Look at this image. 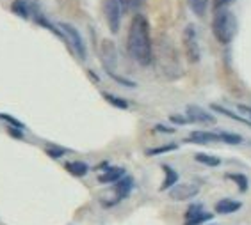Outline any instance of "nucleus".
Listing matches in <instances>:
<instances>
[{"label": "nucleus", "instance_id": "a878e982", "mask_svg": "<svg viewBox=\"0 0 251 225\" xmlns=\"http://www.w3.org/2000/svg\"><path fill=\"white\" fill-rule=\"evenodd\" d=\"M169 121L175 124H187L191 123V119L189 117H183V115H178V113H173V115H169Z\"/></svg>", "mask_w": 251, "mask_h": 225}, {"label": "nucleus", "instance_id": "423d86ee", "mask_svg": "<svg viewBox=\"0 0 251 225\" xmlns=\"http://www.w3.org/2000/svg\"><path fill=\"white\" fill-rule=\"evenodd\" d=\"M199 193V186L193 183H182V184H175L169 190V197L173 200H189L194 199Z\"/></svg>", "mask_w": 251, "mask_h": 225}, {"label": "nucleus", "instance_id": "20e7f679", "mask_svg": "<svg viewBox=\"0 0 251 225\" xmlns=\"http://www.w3.org/2000/svg\"><path fill=\"white\" fill-rule=\"evenodd\" d=\"M183 41V51H185V57L191 64H196L201 59V53H199V45H198V36H196V29L194 25H187L185 31H183L182 36Z\"/></svg>", "mask_w": 251, "mask_h": 225}, {"label": "nucleus", "instance_id": "f03ea898", "mask_svg": "<svg viewBox=\"0 0 251 225\" xmlns=\"http://www.w3.org/2000/svg\"><path fill=\"white\" fill-rule=\"evenodd\" d=\"M212 32H214V37L221 45H228L232 43V39L235 37L237 34V18L233 13L223 9V11H215V16L212 20Z\"/></svg>", "mask_w": 251, "mask_h": 225}, {"label": "nucleus", "instance_id": "dca6fc26", "mask_svg": "<svg viewBox=\"0 0 251 225\" xmlns=\"http://www.w3.org/2000/svg\"><path fill=\"white\" fill-rule=\"evenodd\" d=\"M194 160H196L198 163L209 165V167H217V165H221V160L217 158V156H210V154H205V153L194 154Z\"/></svg>", "mask_w": 251, "mask_h": 225}, {"label": "nucleus", "instance_id": "0eeeda50", "mask_svg": "<svg viewBox=\"0 0 251 225\" xmlns=\"http://www.w3.org/2000/svg\"><path fill=\"white\" fill-rule=\"evenodd\" d=\"M187 117L191 119V123L196 124H205V126H210V124H215V117L212 113H209L205 108L198 107V105H189L187 107Z\"/></svg>", "mask_w": 251, "mask_h": 225}, {"label": "nucleus", "instance_id": "f8f14e48", "mask_svg": "<svg viewBox=\"0 0 251 225\" xmlns=\"http://www.w3.org/2000/svg\"><path fill=\"white\" fill-rule=\"evenodd\" d=\"M162 170L166 172V179H164V183L161 184V190H162V192H166V190L173 188V186L177 184L178 174L171 169V167H167V165H162Z\"/></svg>", "mask_w": 251, "mask_h": 225}, {"label": "nucleus", "instance_id": "b1692460", "mask_svg": "<svg viewBox=\"0 0 251 225\" xmlns=\"http://www.w3.org/2000/svg\"><path fill=\"white\" fill-rule=\"evenodd\" d=\"M201 211H203V208H201V206H199V204H193L187 209V213H185V220H189V218H194V216L199 215Z\"/></svg>", "mask_w": 251, "mask_h": 225}, {"label": "nucleus", "instance_id": "9d476101", "mask_svg": "<svg viewBox=\"0 0 251 225\" xmlns=\"http://www.w3.org/2000/svg\"><path fill=\"white\" fill-rule=\"evenodd\" d=\"M123 174H125V170L121 169V167H114V169H109L105 174L100 176L98 181H100V183H104V184L116 183V181H120L121 177H123Z\"/></svg>", "mask_w": 251, "mask_h": 225}, {"label": "nucleus", "instance_id": "9b49d317", "mask_svg": "<svg viewBox=\"0 0 251 225\" xmlns=\"http://www.w3.org/2000/svg\"><path fill=\"white\" fill-rule=\"evenodd\" d=\"M102 51H104V64H105V67H107V69L110 71V66H114V61H116L114 45H112L110 41H104Z\"/></svg>", "mask_w": 251, "mask_h": 225}, {"label": "nucleus", "instance_id": "7c9ffc66", "mask_svg": "<svg viewBox=\"0 0 251 225\" xmlns=\"http://www.w3.org/2000/svg\"><path fill=\"white\" fill-rule=\"evenodd\" d=\"M9 133H11V135H15V137H18V138H21V137H23V135H21L20 131H16V129H13V128L9 129Z\"/></svg>", "mask_w": 251, "mask_h": 225}, {"label": "nucleus", "instance_id": "393cba45", "mask_svg": "<svg viewBox=\"0 0 251 225\" xmlns=\"http://www.w3.org/2000/svg\"><path fill=\"white\" fill-rule=\"evenodd\" d=\"M233 2H235V0H214V2H212V9H214V11L225 9L226 5L233 4Z\"/></svg>", "mask_w": 251, "mask_h": 225}, {"label": "nucleus", "instance_id": "ddd939ff", "mask_svg": "<svg viewBox=\"0 0 251 225\" xmlns=\"http://www.w3.org/2000/svg\"><path fill=\"white\" fill-rule=\"evenodd\" d=\"M212 110H214V112L223 113V115H226V117L233 119V121H237V123L246 124V126H250V128H251V121H248L246 117H241V115H237V113H233L232 110H228V108H225V107H221V105H212Z\"/></svg>", "mask_w": 251, "mask_h": 225}, {"label": "nucleus", "instance_id": "a211bd4d", "mask_svg": "<svg viewBox=\"0 0 251 225\" xmlns=\"http://www.w3.org/2000/svg\"><path fill=\"white\" fill-rule=\"evenodd\" d=\"M13 13L21 16V18H29V5H27V2H23V0H15V2H13Z\"/></svg>", "mask_w": 251, "mask_h": 225}, {"label": "nucleus", "instance_id": "f3484780", "mask_svg": "<svg viewBox=\"0 0 251 225\" xmlns=\"http://www.w3.org/2000/svg\"><path fill=\"white\" fill-rule=\"evenodd\" d=\"M189 5L196 16H203L207 13V5H209V0H189Z\"/></svg>", "mask_w": 251, "mask_h": 225}, {"label": "nucleus", "instance_id": "4be33fe9", "mask_svg": "<svg viewBox=\"0 0 251 225\" xmlns=\"http://www.w3.org/2000/svg\"><path fill=\"white\" fill-rule=\"evenodd\" d=\"M178 149L177 144H167V145H162V147H155V149H148L146 154L148 156H155V154H162V153H169V151H175Z\"/></svg>", "mask_w": 251, "mask_h": 225}, {"label": "nucleus", "instance_id": "5701e85b", "mask_svg": "<svg viewBox=\"0 0 251 225\" xmlns=\"http://www.w3.org/2000/svg\"><path fill=\"white\" fill-rule=\"evenodd\" d=\"M104 97L110 103V105H114V107L123 108V110H125V108H128V103H126L125 99H121V97H116V96H112V94H107V92L104 94Z\"/></svg>", "mask_w": 251, "mask_h": 225}, {"label": "nucleus", "instance_id": "2eb2a0df", "mask_svg": "<svg viewBox=\"0 0 251 225\" xmlns=\"http://www.w3.org/2000/svg\"><path fill=\"white\" fill-rule=\"evenodd\" d=\"M132 179L130 177H125V179L118 181V184H116V195H118V199H125L126 195L130 193L132 190Z\"/></svg>", "mask_w": 251, "mask_h": 225}, {"label": "nucleus", "instance_id": "7ed1b4c3", "mask_svg": "<svg viewBox=\"0 0 251 225\" xmlns=\"http://www.w3.org/2000/svg\"><path fill=\"white\" fill-rule=\"evenodd\" d=\"M123 11H126L125 0H105L104 4L105 20H107V25H109L112 34H116V32L120 31Z\"/></svg>", "mask_w": 251, "mask_h": 225}, {"label": "nucleus", "instance_id": "f257e3e1", "mask_svg": "<svg viewBox=\"0 0 251 225\" xmlns=\"http://www.w3.org/2000/svg\"><path fill=\"white\" fill-rule=\"evenodd\" d=\"M126 46L134 61L141 66H150L153 61V48H152V36H150V23L146 16L136 15L132 18L130 31Z\"/></svg>", "mask_w": 251, "mask_h": 225}, {"label": "nucleus", "instance_id": "cd10ccee", "mask_svg": "<svg viewBox=\"0 0 251 225\" xmlns=\"http://www.w3.org/2000/svg\"><path fill=\"white\" fill-rule=\"evenodd\" d=\"M144 0H125L126 9H139Z\"/></svg>", "mask_w": 251, "mask_h": 225}, {"label": "nucleus", "instance_id": "412c9836", "mask_svg": "<svg viewBox=\"0 0 251 225\" xmlns=\"http://www.w3.org/2000/svg\"><path fill=\"white\" fill-rule=\"evenodd\" d=\"M212 218V213H205V211H201L199 215H196L194 218H189V220H185V225H201L203 222L210 220Z\"/></svg>", "mask_w": 251, "mask_h": 225}, {"label": "nucleus", "instance_id": "6e6552de", "mask_svg": "<svg viewBox=\"0 0 251 225\" xmlns=\"http://www.w3.org/2000/svg\"><path fill=\"white\" fill-rule=\"evenodd\" d=\"M187 142L210 144V142H221V138H219V133H212V131H193Z\"/></svg>", "mask_w": 251, "mask_h": 225}, {"label": "nucleus", "instance_id": "39448f33", "mask_svg": "<svg viewBox=\"0 0 251 225\" xmlns=\"http://www.w3.org/2000/svg\"><path fill=\"white\" fill-rule=\"evenodd\" d=\"M59 29L63 31L64 37L68 39L70 46L73 48V51L77 53V55L82 59V61H86V45H84V39L82 36H80V32L75 29L73 25H70V23H59Z\"/></svg>", "mask_w": 251, "mask_h": 225}, {"label": "nucleus", "instance_id": "aec40b11", "mask_svg": "<svg viewBox=\"0 0 251 225\" xmlns=\"http://www.w3.org/2000/svg\"><path fill=\"white\" fill-rule=\"evenodd\" d=\"M226 177L232 179V181H235L241 192H246V190H248V177L244 174H228Z\"/></svg>", "mask_w": 251, "mask_h": 225}, {"label": "nucleus", "instance_id": "6ab92c4d", "mask_svg": "<svg viewBox=\"0 0 251 225\" xmlns=\"http://www.w3.org/2000/svg\"><path fill=\"white\" fill-rule=\"evenodd\" d=\"M217 133H219L221 142L232 144V145L242 142V137H239V135H235V133H226V131H217Z\"/></svg>", "mask_w": 251, "mask_h": 225}, {"label": "nucleus", "instance_id": "bb28decb", "mask_svg": "<svg viewBox=\"0 0 251 225\" xmlns=\"http://www.w3.org/2000/svg\"><path fill=\"white\" fill-rule=\"evenodd\" d=\"M47 153H48V156H52V158H61L64 153H66V149H61V147H48L47 149Z\"/></svg>", "mask_w": 251, "mask_h": 225}, {"label": "nucleus", "instance_id": "4468645a", "mask_svg": "<svg viewBox=\"0 0 251 225\" xmlns=\"http://www.w3.org/2000/svg\"><path fill=\"white\" fill-rule=\"evenodd\" d=\"M66 170L70 174L77 176V177H82V176L88 174L89 167L84 161H72V163H66Z\"/></svg>", "mask_w": 251, "mask_h": 225}, {"label": "nucleus", "instance_id": "1a4fd4ad", "mask_svg": "<svg viewBox=\"0 0 251 225\" xmlns=\"http://www.w3.org/2000/svg\"><path fill=\"white\" fill-rule=\"evenodd\" d=\"M239 209H241V202L232 199H223L215 204V213H219V215H230V213H235Z\"/></svg>", "mask_w": 251, "mask_h": 225}, {"label": "nucleus", "instance_id": "c85d7f7f", "mask_svg": "<svg viewBox=\"0 0 251 225\" xmlns=\"http://www.w3.org/2000/svg\"><path fill=\"white\" fill-rule=\"evenodd\" d=\"M0 119H4V121H9V123L13 124V126H16V128H23V124H21L20 121H16V119H13L11 115H4V113H2V115H0Z\"/></svg>", "mask_w": 251, "mask_h": 225}, {"label": "nucleus", "instance_id": "c756f323", "mask_svg": "<svg viewBox=\"0 0 251 225\" xmlns=\"http://www.w3.org/2000/svg\"><path fill=\"white\" fill-rule=\"evenodd\" d=\"M155 129H157V131H162V133H175V129H173V128H166V126H162V124H157V126H155Z\"/></svg>", "mask_w": 251, "mask_h": 225}]
</instances>
